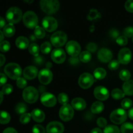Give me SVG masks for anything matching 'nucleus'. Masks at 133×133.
Returning <instances> with one entry per match:
<instances>
[{
    "label": "nucleus",
    "mask_w": 133,
    "mask_h": 133,
    "mask_svg": "<svg viewBox=\"0 0 133 133\" xmlns=\"http://www.w3.org/2000/svg\"><path fill=\"white\" fill-rule=\"evenodd\" d=\"M40 7L44 12L52 14L58 11L60 3L56 0H42L40 2Z\"/></svg>",
    "instance_id": "1"
},
{
    "label": "nucleus",
    "mask_w": 133,
    "mask_h": 133,
    "mask_svg": "<svg viewBox=\"0 0 133 133\" xmlns=\"http://www.w3.org/2000/svg\"><path fill=\"white\" fill-rule=\"evenodd\" d=\"M5 74L10 79L17 80L22 75V68L20 66L16 63H9L6 65L4 68Z\"/></svg>",
    "instance_id": "2"
},
{
    "label": "nucleus",
    "mask_w": 133,
    "mask_h": 133,
    "mask_svg": "<svg viewBox=\"0 0 133 133\" xmlns=\"http://www.w3.org/2000/svg\"><path fill=\"white\" fill-rule=\"evenodd\" d=\"M6 18L10 23H17L22 19V12L19 8L11 7L6 11Z\"/></svg>",
    "instance_id": "3"
},
{
    "label": "nucleus",
    "mask_w": 133,
    "mask_h": 133,
    "mask_svg": "<svg viewBox=\"0 0 133 133\" xmlns=\"http://www.w3.org/2000/svg\"><path fill=\"white\" fill-rule=\"evenodd\" d=\"M23 22L27 28L35 29L37 27L38 19L34 12L27 11L23 16Z\"/></svg>",
    "instance_id": "4"
},
{
    "label": "nucleus",
    "mask_w": 133,
    "mask_h": 133,
    "mask_svg": "<svg viewBox=\"0 0 133 133\" xmlns=\"http://www.w3.org/2000/svg\"><path fill=\"white\" fill-rule=\"evenodd\" d=\"M23 97L28 103H34L38 98V92L35 87H27L23 92Z\"/></svg>",
    "instance_id": "5"
},
{
    "label": "nucleus",
    "mask_w": 133,
    "mask_h": 133,
    "mask_svg": "<svg viewBox=\"0 0 133 133\" xmlns=\"http://www.w3.org/2000/svg\"><path fill=\"white\" fill-rule=\"evenodd\" d=\"M127 113L123 109H117L110 114V119L115 124H122L127 119Z\"/></svg>",
    "instance_id": "6"
},
{
    "label": "nucleus",
    "mask_w": 133,
    "mask_h": 133,
    "mask_svg": "<svg viewBox=\"0 0 133 133\" xmlns=\"http://www.w3.org/2000/svg\"><path fill=\"white\" fill-rule=\"evenodd\" d=\"M50 40L53 46L58 48L66 44L67 41V35L63 31H57L52 35Z\"/></svg>",
    "instance_id": "7"
},
{
    "label": "nucleus",
    "mask_w": 133,
    "mask_h": 133,
    "mask_svg": "<svg viewBox=\"0 0 133 133\" xmlns=\"http://www.w3.org/2000/svg\"><path fill=\"white\" fill-rule=\"evenodd\" d=\"M74 108L68 104H66L61 107L59 110V116L62 120L68 122L72 119L74 117Z\"/></svg>",
    "instance_id": "8"
},
{
    "label": "nucleus",
    "mask_w": 133,
    "mask_h": 133,
    "mask_svg": "<svg viewBox=\"0 0 133 133\" xmlns=\"http://www.w3.org/2000/svg\"><path fill=\"white\" fill-rule=\"evenodd\" d=\"M79 84L83 89H88L92 87L94 82V77L88 73H84L82 74L79 79Z\"/></svg>",
    "instance_id": "9"
},
{
    "label": "nucleus",
    "mask_w": 133,
    "mask_h": 133,
    "mask_svg": "<svg viewBox=\"0 0 133 133\" xmlns=\"http://www.w3.org/2000/svg\"><path fill=\"white\" fill-rule=\"evenodd\" d=\"M43 28L48 32H53L58 27L57 21L53 17L46 16L42 20Z\"/></svg>",
    "instance_id": "10"
},
{
    "label": "nucleus",
    "mask_w": 133,
    "mask_h": 133,
    "mask_svg": "<svg viewBox=\"0 0 133 133\" xmlns=\"http://www.w3.org/2000/svg\"><path fill=\"white\" fill-rule=\"evenodd\" d=\"M66 51L70 56L77 57L80 54L81 48L78 42L74 40H71V41H69L66 44Z\"/></svg>",
    "instance_id": "11"
},
{
    "label": "nucleus",
    "mask_w": 133,
    "mask_h": 133,
    "mask_svg": "<svg viewBox=\"0 0 133 133\" xmlns=\"http://www.w3.org/2000/svg\"><path fill=\"white\" fill-rule=\"evenodd\" d=\"M40 101L44 106L47 107H52L56 105L57 99L54 95L48 92H44L40 97Z\"/></svg>",
    "instance_id": "12"
},
{
    "label": "nucleus",
    "mask_w": 133,
    "mask_h": 133,
    "mask_svg": "<svg viewBox=\"0 0 133 133\" xmlns=\"http://www.w3.org/2000/svg\"><path fill=\"white\" fill-rule=\"evenodd\" d=\"M132 53L128 48H123L118 53V61L122 64H127L131 61Z\"/></svg>",
    "instance_id": "13"
},
{
    "label": "nucleus",
    "mask_w": 133,
    "mask_h": 133,
    "mask_svg": "<svg viewBox=\"0 0 133 133\" xmlns=\"http://www.w3.org/2000/svg\"><path fill=\"white\" fill-rule=\"evenodd\" d=\"M53 79V74L49 69H43L38 73V79L42 84H48Z\"/></svg>",
    "instance_id": "14"
},
{
    "label": "nucleus",
    "mask_w": 133,
    "mask_h": 133,
    "mask_svg": "<svg viewBox=\"0 0 133 133\" xmlns=\"http://www.w3.org/2000/svg\"><path fill=\"white\" fill-rule=\"evenodd\" d=\"M51 59L57 64H62L66 60V53L62 49H56L52 51Z\"/></svg>",
    "instance_id": "15"
},
{
    "label": "nucleus",
    "mask_w": 133,
    "mask_h": 133,
    "mask_svg": "<svg viewBox=\"0 0 133 133\" xmlns=\"http://www.w3.org/2000/svg\"><path fill=\"white\" fill-rule=\"evenodd\" d=\"M94 94L97 99L100 101H105L109 97V92L105 87L99 86L95 88L94 91Z\"/></svg>",
    "instance_id": "16"
},
{
    "label": "nucleus",
    "mask_w": 133,
    "mask_h": 133,
    "mask_svg": "<svg viewBox=\"0 0 133 133\" xmlns=\"http://www.w3.org/2000/svg\"><path fill=\"white\" fill-rule=\"evenodd\" d=\"M64 130L63 125L58 122H52L46 127L47 133H62Z\"/></svg>",
    "instance_id": "17"
},
{
    "label": "nucleus",
    "mask_w": 133,
    "mask_h": 133,
    "mask_svg": "<svg viewBox=\"0 0 133 133\" xmlns=\"http://www.w3.org/2000/svg\"><path fill=\"white\" fill-rule=\"evenodd\" d=\"M98 59L102 62H108L111 61L112 58V53L111 51L107 48H102L97 53Z\"/></svg>",
    "instance_id": "18"
},
{
    "label": "nucleus",
    "mask_w": 133,
    "mask_h": 133,
    "mask_svg": "<svg viewBox=\"0 0 133 133\" xmlns=\"http://www.w3.org/2000/svg\"><path fill=\"white\" fill-rule=\"evenodd\" d=\"M38 75V70L35 66H30L25 68L23 71L24 78L28 80L34 79Z\"/></svg>",
    "instance_id": "19"
},
{
    "label": "nucleus",
    "mask_w": 133,
    "mask_h": 133,
    "mask_svg": "<svg viewBox=\"0 0 133 133\" xmlns=\"http://www.w3.org/2000/svg\"><path fill=\"white\" fill-rule=\"evenodd\" d=\"M85 101L81 97H76L71 101V107L77 110H83L86 108Z\"/></svg>",
    "instance_id": "20"
},
{
    "label": "nucleus",
    "mask_w": 133,
    "mask_h": 133,
    "mask_svg": "<svg viewBox=\"0 0 133 133\" xmlns=\"http://www.w3.org/2000/svg\"><path fill=\"white\" fill-rule=\"evenodd\" d=\"M31 114V117L34 119V121L38 122V123L42 122L45 119V114H44V112L38 109H34Z\"/></svg>",
    "instance_id": "21"
},
{
    "label": "nucleus",
    "mask_w": 133,
    "mask_h": 133,
    "mask_svg": "<svg viewBox=\"0 0 133 133\" xmlns=\"http://www.w3.org/2000/svg\"><path fill=\"white\" fill-rule=\"evenodd\" d=\"M29 44V41L25 36H19L16 40V45L19 49H25L27 48Z\"/></svg>",
    "instance_id": "22"
},
{
    "label": "nucleus",
    "mask_w": 133,
    "mask_h": 133,
    "mask_svg": "<svg viewBox=\"0 0 133 133\" xmlns=\"http://www.w3.org/2000/svg\"><path fill=\"white\" fill-rule=\"evenodd\" d=\"M123 90L125 95L132 96L133 95V81L129 80L125 82L123 84Z\"/></svg>",
    "instance_id": "23"
},
{
    "label": "nucleus",
    "mask_w": 133,
    "mask_h": 133,
    "mask_svg": "<svg viewBox=\"0 0 133 133\" xmlns=\"http://www.w3.org/2000/svg\"><path fill=\"white\" fill-rule=\"evenodd\" d=\"M4 35L6 37H11L15 33V27L12 23H9L5 26L3 30Z\"/></svg>",
    "instance_id": "24"
},
{
    "label": "nucleus",
    "mask_w": 133,
    "mask_h": 133,
    "mask_svg": "<svg viewBox=\"0 0 133 133\" xmlns=\"http://www.w3.org/2000/svg\"><path fill=\"white\" fill-rule=\"evenodd\" d=\"M103 109L104 105L99 101H96V102L94 103L91 107V110L93 114H99V113L101 112Z\"/></svg>",
    "instance_id": "25"
},
{
    "label": "nucleus",
    "mask_w": 133,
    "mask_h": 133,
    "mask_svg": "<svg viewBox=\"0 0 133 133\" xmlns=\"http://www.w3.org/2000/svg\"><path fill=\"white\" fill-rule=\"evenodd\" d=\"M107 75L106 70L103 68H99L95 70L94 72V77L96 78L97 79L99 80H101V79H104L105 77Z\"/></svg>",
    "instance_id": "26"
},
{
    "label": "nucleus",
    "mask_w": 133,
    "mask_h": 133,
    "mask_svg": "<svg viewBox=\"0 0 133 133\" xmlns=\"http://www.w3.org/2000/svg\"><path fill=\"white\" fill-rule=\"evenodd\" d=\"M91 58H92L91 53L89 51H88L82 52L80 54V56H79V60L82 62H84V63H87V62H90Z\"/></svg>",
    "instance_id": "27"
},
{
    "label": "nucleus",
    "mask_w": 133,
    "mask_h": 133,
    "mask_svg": "<svg viewBox=\"0 0 133 133\" xmlns=\"http://www.w3.org/2000/svg\"><path fill=\"white\" fill-rule=\"evenodd\" d=\"M29 51L32 55L35 56V57L38 56L39 51H40V48H39L38 45L36 44V43H32L29 47Z\"/></svg>",
    "instance_id": "28"
},
{
    "label": "nucleus",
    "mask_w": 133,
    "mask_h": 133,
    "mask_svg": "<svg viewBox=\"0 0 133 133\" xmlns=\"http://www.w3.org/2000/svg\"><path fill=\"white\" fill-rule=\"evenodd\" d=\"M111 95L112 97H113V99L118 100L120 99L123 98V97H124V96L125 94L124 92H122L121 90L118 89V88H115V89H114L112 91Z\"/></svg>",
    "instance_id": "29"
},
{
    "label": "nucleus",
    "mask_w": 133,
    "mask_h": 133,
    "mask_svg": "<svg viewBox=\"0 0 133 133\" xmlns=\"http://www.w3.org/2000/svg\"><path fill=\"white\" fill-rule=\"evenodd\" d=\"M27 110V107L23 103H19L17 104V105L16 106L15 110L17 112V114H23L25 113V112Z\"/></svg>",
    "instance_id": "30"
},
{
    "label": "nucleus",
    "mask_w": 133,
    "mask_h": 133,
    "mask_svg": "<svg viewBox=\"0 0 133 133\" xmlns=\"http://www.w3.org/2000/svg\"><path fill=\"white\" fill-rule=\"evenodd\" d=\"M45 29L43 27H40V26H37L35 29V36H36V38H43L45 36Z\"/></svg>",
    "instance_id": "31"
},
{
    "label": "nucleus",
    "mask_w": 133,
    "mask_h": 133,
    "mask_svg": "<svg viewBox=\"0 0 133 133\" xmlns=\"http://www.w3.org/2000/svg\"><path fill=\"white\" fill-rule=\"evenodd\" d=\"M122 133H133V124L131 123H125L121 127Z\"/></svg>",
    "instance_id": "32"
},
{
    "label": "nucleus",
    "mask_w": 133,
    "mask_h": 133,
    "mask_svg": "<svg viewBox=\"0 0 133 133\" xmlns=\"http://www.w3.org/2000/svg\"><path fill=\"white\" fill-rule=\"evenodd\" d=\"M10 120V116L8 112L5 111L1 112V118H0V123L1 124H6Z\"/></svg>",
    "instance_id": "33"
},
{
    "label": "nucleus",
    "mask_w": 133,
    "mask_h": 133,
    "mask_svg": "<svg viewBox=\"0 0 133 133\" xmlns=\"http://www.w3.org/2000/svg\"><path fill=\"white\" fill-rule=\"evenodd\" d=\"M98 18H100V14L96 9H91L87 16V19L90 21L96 19Z\"/></svg>",
    "instance_id": "34"
},
{
    "label": "nucleus",
    "mask_w": 133,
    "mask_h": 133,
    "mask_svg": "<svg viewBox=\"0 0 133 133\" xmlns=\"http://www.w3.org/2000/svg\"><path fill=\"white\" fill-rule=\"evenodd\" d=\"M119 78L122 79V81H129L130 78H131V73L129 71L127 70H122V71L119 72Z\"/></svg>",
    "instance_id": "35"
},
{
    "label": "nucleus",
    "mask_w": 133,
    "mask_h": 133,
    "mask_svg": "<svg viewBox=\"0 0 133 133\" xmlns=\"http://www.w3.org/2000/svg\"><path fill=\"white\" fill-rule=\"evenodd\" d=\"M104 133H120L119 128L116 125H109L105 128L103 131Z\"/></svg>",
    "instance_id": "36"
},
{
    "label": "nucleus",
    "mask_w": 133,
    "mask_h": 133,
    "mask_svg": "<svg viewBox=\"0 0 133 133\" xmlns=\"http://www.w3.org/2000/svg\"><path fill=\"white\" fill-rule=\"evenodd\" d=\"M40 50L44 54H48L51 50V45L50 43L45 42L41 45Z\"/></svg>",
    "instance_id": "37"
},
{
    "label": "nucleus",
    "mask_w": 133,
    "mask_h": 133,
    "mask_svg": "<svg viewBox=\"0 0 133 133\" xmlns=\"http://www.w3.org/2000/svg\"><path fill=\"white\" fill-rule=\"evenodd\" d=\"M58 102L62 105H66L68 102V96L65 93H61L58 96Z\"/></svg>",
    "instance_id": "38"
},
{
    "label": "nucleus",
    "mask_w": 133,
    "mask_h": 133,
    "mask_svg": "<svg viewBox=\"0 0 133 133\" xmlns=\"http://www.w3.org/2000/svg\"><path fill=\"white\" fill-rule=\"evenodd\" d=\"M10 48V45L8 41H3L0 44V50L3 53H6L9 51Z\"/></svg>",
    "instance_id": "39"
},
{
    "label": "nucleus",
    "mask_w": 133,
    "mask_h": 133,
    "mask_svg": "<svg viewBox=\"0 0 133 133\" xmlns=\"http://www.w3.org/2000/svg\"><path fill=\"white\" fill-rule=\"evenodd\" d=\"M12 90H13L12 86L11 84H6L3 87V88L2 90H1V92L5 95H9L10 94L12 93Z\"/></svg>",
    "instance_id": "40"
},
{
    "label": "nucleus",
    "mask_w": 133,
    "mask_h": 133,
    "mask_svg": "<svg viewBox=\"0 0 133 133\" xmlns=\"http://www.w3.org/2000/svg\"><path fill=\"white\" fill-rule=\"evenodd\" d=\"M31 114H29V113H25V114L21 115L19 121H20V122L22 123V124H26V123L29 122L30 119H31Z\"/></svg>",
    "instance_id": "41"
},
{
    "label": "nucleus",
    "mask_w": 133,
    "mask_h": 133,
    "mask_svg": "<svg viewBox=\"0 0 133 133\" xmlns=\"http://www.w3.org/2000/svg\"><path fill=\"white\" fill-rule=\"evenodd\" d=\"M132 101L130 99H124L122 101V107L123 109H129L132 107Z\"/></svg>",
    "instance_id": "42"
},
{
    "label": "nucleus",
    "mask_w": 133,
    "mask_h": 133,
    "mask_svg": "<svg viewBox=\"0 0 133 133\" xmlns=\"http://www.w3.org/2000/svg\"><path fill=\"white\" fill-rule=\"evenodd\" d=\"M16 84L17 87L19 88H25L27 86V81H26L25 79L24 78L19 77V79L16 80Z\"/></svg>",
    "instance_id": "43"
},
{
    "label": "nucleus",
    "mask_w": 133,
    "mask_h": 133,
    "mask_svg": "<svg viewBox=\"0 0 133 133\" xmlns=\"http://www.w3.org/2000/svg\"><path fill=\"white\" fill-rule=\"evenodd\" d=\"M119 62L118 61L116 60H113L109 62V68L111 70H116L119 68Z\"/></svg>",
    "instance_id": "44"
},
{
    "label": "nucleus",
    "mask_w": 133,
    "mask_h": 133,
    "mask_svg": "<svg viewBox=\"0 0 133 133\" xmlns=\"http://www.w3.org/2000/svg\"><path fill=\"white\" fill-rule=\"evenodd\" d=\"M123 34L127 38L133 37V27H127L123 30Z\"/></svg>",
    "instance_id": "45"
},
{
    "label": "nucleus",
    "mask_w": 133,
    "mask_h": 133,
    "mask_svg": "<svg viewBox=\"0 0 133 133\" xmlns=\"http://www.w3.org/2000/svg\"><path fill=\"white\" fill-rule=\"evenodd\" d=\"M117 44L120 45H125L128 42L127 38L125 36H120L116 39Z\"/></svg>",
    "instance_id": "46"
},
{
    "label": "nucleus",
    "mask_w": 133,
    "mask_h": 133,
    "mask_svg": "<svg viewBox=\"0 0 133 133\" xmlns=\"http://www.w3.org/2000/svg\"><path fill=\"white\" fill-rule=\"evenodd\" d=\"M32 132L33 133H45L44 127L40 125H35L32 127Z\"/></svg>",
    "instance_id": "47"
},
{
    "label": "nucleus",
    "mask_w": 133,
    "mask_h": 133,
    "mask_svg": "<svg viewBox=\"0 0 133 133\" xmlns=\"http://www.w3.org/2000/svg\"><path fill=\"white\" fill-rule=\"evenodd\" d=\"M97 45H96L95 43L91 42L89 43L88 45H87V49L88 50V51H89L90 53H94V52L96 51L97 50Z\"/></svg>",
    "instance_id": "48"
},
{
    "label": "nucleus",
    "mask_w": 133,
    "mask_h": 133,
    "mask_svg": "<svg viewBox=\"0 0 133 133\" xmlns=\"http://www.w3.org/2000/svg\"><path fill=\"white\" fill-rule=\"evenodd\" d=\"M125 8L129 12L133 13V0H129L125 4Z\"/></svg>",
    "instance_id": "49"
},
{
    "label": "nucleus",
    "mask_w": 133,
    "mask_h": 133,
    "mask_svg": "<svg viewBox=\"0 0 133 133\" xmlns=\"http://www.w3.org/2000/svg\"><path fill=\"white\" fill-rule=\"evenodd\" d=\"M97 124L99 127H101V128H104L106 127L107 125V122L106 119L103 118H99L97 119Z\"/></svg>",
    "instance_id": "50"
},
{
    "label": "nucleus",
    "mask_w": 133,
    "mask_h": 133,
    "mask_svg": "<svg viewBox=\"0 0 133 133\" xmlns=\"http://www.w3.org/2000/svg\"><path fill=\"white\" fill-rule=\"evenodd\" d=\"M109 35H110V36H111L112 38L117 39L119 36V31L117 29H112L110 30V32H109Z\"/></svg>",
    "instance_id": "51"
},
{
    "label": "nucleus",
    "mask_w": 133,
    "mask_h": 133,
    "mask_svg": "<svg viewBox=\"0 0 133 133\" xmlns=\"http://www.w3.org/2000/svg\"><path fill=\"white\" fill-rule=\"evenodd\" d=\"M44 58H43V57H42V56H37V57H35V58H34V61H35V64H38V65H40L42 64H43V62H44Z\"/></svg>",
    "instance_id": "52"
},
{
    "label": "nucleus",
    "mask_w": 133,
    "mask_h": 133,
    "mask_svg": "<svg viewBox=\"0 0 133 133\" xmlns=\"http://www.w3.org/2000/svg\"><path fill=\"white\" fill-rule=\"evenodd\" d=\"M6 80H7V78H6V75L3 74H0V86L2 87L4 84L5 85V83H6Z\"/></svg>",
    "instance_id": "53"
},
{
    "label": "nucleus",
    "mask_w": 133,
    "mask_h": 133,
    "mask_svg": "<svg viewBox=\"0 0 133 133\" xmlns=\"http://www.w3.org/2000/svg\"><path fill=\"white\" fill-rule=\"evenodd\" d=\"M79 59L77 57H71V58H70V62L71 64L75 65L79 63Z\"/></svg>",
    "instance_id": "54"
},
{
    "label": "nucleus",
    "mask_w": 133,
    "mask_h": 133,
    "mask_svg": "<svg viewBox=\"0 0 133 133\" xmlns=\"http://www.w3.org/2000/svg\"><path fill=\"white\" fill-rule=\"evenodd\" d=\"M3 133H18V132H17V131H16L14 129L11 128V127H9V128L5 129Z\"/></svg>",
    "instance_id": "55"
},
{
    "label": "nucleus",
    "mask_w": 133,
    "mask_h": 133,
    "mask_svg": "<svg viewBox=\"0 0 133 133\" xmlns=\"http://www.w3.org/2000/svg\"><path fill=\"white\" fill-rule=\"evenodd\" d=\"M5 26V21L3 17L0 18V28H4Z\"/></svg>",
    "instance_id": "56"
},
{
    "label": "nucleus",
    "mask_w": 133,
    "mask_h": 133,
    "mask_svg": "<svg viewBox=\"0 0 133 133\" xmlns=\"http://www.w3.org/2000/svg\"><path fill=\"white\" fill-rule=\"evenodd\" d=\"M0 60H1V62H0V66H2L4 64V63L5 62V58L4 57L3 55H0Z\"/></svg>",
    "instance_id": "57"
},
{
    "label": "nucleus",
    "mask_w": 133,
    "mask_h": 133,
    "mask_svg": "<svg viewBox=\"0 0 133 133\" xmlns=\"http://www.w3.org/2000/svg\"><path fill=\"white\" fill-rule=\"evenodd\" d=\"M90 133H103L102 131L99 128H95L91 131Z\"/></svg>",
    "instance_id": "58"
},
{
    "label": "nucleus",
    "mask_w": 133,
    "mask_h": 133,
    "mask_svg": "<svg viewBox=\"0 0 133 133\" xmlns=\"http://www.w3.org/2000/svg\"><path fill=\"white\" fill-rule=\"evenodd\" d=\"M128 116L131 119H132L133 120V108H132V109H131L129 110Z\"/></svg>",
    "instance_id": "59"
},
{
    "label": "nucleus",
    "mask_w": 133,
    "mask_h": 133,
    "mask_svg": "<svg viewBox=\"0 0 133 133\" xmlns=\"http://www.w3.org/2000/svg\"><path fill=\"white\" fill-rule=\"evenodd\" d=\"M36 38L35 35H31V36H30V39H31L32 41H35V40H36Z\"/></svg>",
    "instance_id": "60"
},
{
    "label": "nucleus",
    "mask_w": 133,
    "mask_h": 133,
    "mask_svg": "<svg viewBox=\"0 0 133 133\" xmlns=\"http://www.w3.org/2000/svg\"><path fill=\"white\" fill-rule=\"evenodd\" d=\"M0 33H1V42H3V40L4 34H3V31H1V32H0Z\"/></svg>",
    "instance_id": "61"
},
{
    "label": "nucleus",
    "mask_w": 133,
    "mask_h": 133,
    "mask_svg": "<svg viewBox=\"0 0 133 133\" xmlns=\"http://www.w3.org/2000/svg\"><path fill=\"white\" fill-rule=\"evenodd\" d=\"M0 96H1V103H2L3 101V94L2 92H0Z\"/></svg>",
    "instance_id": "62"
},
{
    "label": "nucleus",
    "mask_w": 133,
    "mask_h": 133,
    "mask_svg": "<svg viewBox=\"0 0 133 133\" xmlns=\"http://www.w3.org/2000/svg\"><path fill=\"white\" fill-rule=\"evenodd\" d=\"M46 66H47V68H50L52 66V65H51V64L50 63V62H48V63L46 64Z\"/></svg>",
    "instance_id": "63"
},
{
    "label": "nucleus",
    "mask_w": 133,
    "mask_h": 133,
    "mask_svg": "<svg viewBox=\"0 0 133 133\" xmlns=\"http://www.w3.org/2000/svg\"><path fill=\"white\" fill-rule=\"evenodd\" d=\"M132 42H133V37H132Z\"/></svg>",
    "instance_id": "64"
}]
</instances>
